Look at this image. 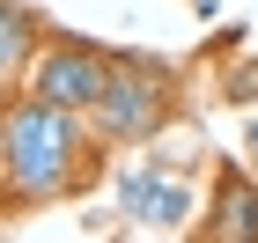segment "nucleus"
Listing matches in <instances>:
<instances>
[{
	"label": "nucleus",
	"mask_w": 258,
	"mask_h": 243,
	"mask_svg": "<svg viewBox=\"0 0 258 243\" xmlns=\"http://www.w3.org/2000/svg\"><path fill=\"white\" fill-rule=\"evenodd\" d=\"M81 162H89V133H81V111L22 96L0 111V199L8 206H44L81 184Z\"/></svg>",
	"instance_id": "f257e3e1"
},
{
	"label": "nucleus",
	"mask_w": 258,
	"mask_h": 243,
	"mask_svg": "<svg viewBox=\"0 0 258 243\" xmlns=\"http://www.w3.org/2000/svg\"><path fill=\"white\" fill-rule=\"evenodd\" d=\"M170 111H177V66L155 59V52H125V59H111L103 96L89 103L103 147H140V140H155L162 125H170Z\"/></svg>",
	"instance_id": "f03ea898"
},
{
	"label": "nucleus",
	"mask_w": 258,
	"mask_h": 243,
	"mask_svg": "<svg viewBox=\"0 0 258 243\" xmlns=\"http://www.w3.org/2000/svg\"><path fill=\"white\" fill-rule=\"evenodd\" d=\"M111 59L118 52H103L89 37H52L37 44V59H30V96L37 103H59V111H89L103 96V81H111Z\"/></svg>",
	"instance_id": "7ed1b4c3"
},
{
	"label": "nucleus",
	"mask_w": 258,
	"mask_h": 243,
	"mask_svg": "<svg viewBox=\"0 0 258 243\" xmlns=\"http://www.w3.org/2000/svg\"><path fill=\"white\" fill-rule=\"evenodd\" d=\"M118 214L140 228H177L192 214V184L177 170H125L118 177Z\"/></svg>",
	"instance_id": "20e7f679"
},
{
	"label": "nucleus",
	"mask_w": 258,
	"mask_h": 243,
	"mask_svg": "<svg viewBox=\"0 0 258 243\" xmlns=\"http://www.w3.org/2000/svg\"><path fill=\"white\" fill-rule=\"evenodd\" d=\"M199 243H258V184L243 177L236 162H229V170L214 177V192H207Z\"/></svg>",
	"instance_id": "39448f33"
},
{
	"label": "nucleus",
	"mask_w": 258,
	"mask_h": 243,
	"mask_svg": "<svg viewBox=\"0 0 258 243\" xmlns=\"http://www.w3.org/2000/svg\"><path fill=\"white\" fill-rule=\"evenodd\" d=\"M37 44H44L37 15H30L22 0H0V74H22V66L37 59Z\"/></svg>",
	"instance_id": "423d86ee"
},
{
	"label": "nucleus",
	"mask_w": 258,
	"mask_h": 243,
	"mask_svg": "<svg viewBox=\"0 0 258 243\" xmlns=\"http://www.w3.org/2000/svg\"><path fill=\"white\" fill-rule=\"evenodd\" d=\"M214 8H221V0H192V15H214Z\"/></svg>",
	"instance_id": "0eeeda50"
},
{
	"label": "nucleus",
	"mask_w": 258,
	"mask_h": 243,
	"mask_svg": "<svg viewBox=\"0 0 258 243\" xmlns=\"http://www.w3.org/2000/svg\"><path fill=\"white\" fill-rule=\"evenodd\" d=\"M243 140H251V155H258V118H251V125H243Z\"/></svg>",
	"instance_id": "6e6552de"
}]
</instances>
